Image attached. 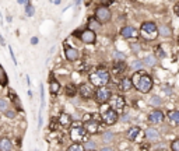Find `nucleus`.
<instances>
[{"label": "nucleus", "instance_id": "nucleus-28", "mask_svg": "<svg viewBox=\"0 0 179 151\" xmlns=\"http://www.w3.org/2000/svg\"><path fill=\"white\" fill-rule=\"evenodd\" d=\"M59 122H60V123H62L63 126L71 125V118L69 116V115L63 113V115H60V116H59Z\"/></svg>", "mask_w": 179, "mask_h": 151}, {"label": "nucleus", "instance_id": "nucleus-22", "mask_svg": "<svg viewBox=\"0 0 179 151\" xmlns=\"http://www.w3.org/2000/svg\"><path fill=\"white\" fill-rule=\"evenodd\" d=\"M101 28V23L98 21V20H95V17H92V18L88 20V30H91V31H98Z\"/></svg>", "mask_w": 179, "mask_h": 151}, {"label": "nucleus", "instance_id": "nucleus-7", "mask_svg": "<svg viewBox=\"0 0 179 151\" xmlns=\"http://www.w3.org/2000/svg\"><path fill=\"white\" fill-rule=\"evenodd\" d=\"M77 94H80V97H81L83 99H91V98H94V94H95L94 85L90 84V83H83V84L78 87Z\"/></svg>", "mask_w": 179, "mask_h": 151}, {"label": "nucleus", "instance_id": "nucleus-14", "mask_svg": "<svg viewBox=\"0 0 179 151\" xmlns=\"http://www.w3.org/2000/svg\"><path fill=\"white\" fill-rule=\"evenodd\" d=\"M64 55L69 62H76L78 59V50L73 46H64Z\"/></svg>", "mask_w": 179, "mask_h": 151}, {"label": "nucleus", "instance_id": "nucleus-36", "mask_svg": "<svg viewBox=\"0 0 179 151\" xmlns=\"http://www.w3.org/2000/svg\"><path fill=\"white\" fill-rule=\"evenodd\" d=\"M141 67H143V62H141V60H134V62L130 64V69L137 70V71H139Z\"/></svg>", "mask_w": 179, "mask_h": 151}, {"label": "nucleus", "instance_id": "nucleus-37", "mask_svg": "<svg viewBox=\"0 0 179 151\" xmlns=\"http://www.w3.org/2000/svg\"><path fill=\"white\" fill-rule=\"evenodd\" d=\"M4 115H6V118H8V119H14L17 116V112L14 109H7L6 112H4Z\"/></svg>", "mask_w": 179, "mask_h": 151}, {"label": "nucleus", "instance_id": "nucleus-16", "mask_svg": "<svg viewBox=\"0 0 179 151\" xmlns=\"http://www.w3.org/2000/svg\"><path fill=\"white\" fill-rule=\"evenodd\" d=\"M118 87H119L121 91L128 92V91H130V90L133 88V81H132V78H130V77H123L121 81H119Z\"/></svg>", "mask_w": 179, "mask_h": 151}, {"label": "nucleus", "instance_id": "nucleus-35", "mask_svg": "<svg viewBox=\"0 0 179 151\" xmlns=\"http://www.w3.org/2000/svg\"><path fill=\"white\" fill-rule=\"evenodd\" d=\"M8 109V102L4 98H0V112H6Z\"/></svg>", "mask_w": 179, "mask_h": 151}, {"label": "nucleus", "instance_id": "nucleus-38", "mask_svg": "<svg viewBox=\"0 0 179 151\" xmlns=\"http://www.w3.org/2000/svg\"><path fill=\"white\" fill-rule=\"evenodd\" d=\"M130 46L133 48L134 52H139V50H141V45H140V44H132Z\"/></svg>", "mask_w": 179, "mask_h": 151}, {"label": "nucleus", "instance_id": "nucleus-43", "mask_svg": "<svg viewBox=\"0 0 179 151\" xmlns=\"http://www.w3.org/2000/svg\"><path fill=\"white\" fill-rule=\"evenodd\" d=\"M31 44H32V45H37V44H38V38H37V37H32Z\"/></svg>", "mask_w": 179, "mask_h": 151}, {"label": "nucleus", "instance_id": "nucleus-2", "mask_svg": "<svg viewBox=\"0 0 179 151\" xmlns=\"http://www.w3.org/2000/svg\"><path fill=\"white\" fill-rule=\"evenodd\" d=\"M111 83V74L106 69H97L92 73H90V84L94 87H106Z\"/></svg>", "mask_w": 179, "mask_h": 151}, {"label": "nucleus", "instance_id": "nucleus-21", "mask_svg": "<svg viewBox=\"0 0 179 151\" xmlns=\"http://www.w3.org/2000/svg\"><path fill=\"white\" fill-rule=\"evenodd\" d=\"M166 118L169 119V122H171L172 125H179V111H176V109L169 111L168 115H166Z\"/></svg>", "mask_w": 179, "mask_h": 151}, {"label": "nucleus", "instance_id": "nucleus-45", "mask_svg": "<svg viewBox=\"0 0 179 151\" xmlns=\"http://www.w3.org/2000/svg\"><path fill=\"white\" fill-rule=\"evenodd\" d=\"M175 10H176V14H178V16H179V3H178V4H176V8H175Z\"/></svg>", "mask_w": 179, "mask_h": 151}, {"label": "nucleus", "instance_id": "nucleus-32", "mask_svg": "<svg viewBox=\"0 0 179 151\" xmlns=\"http://www.w3.org/2000/svg\"><path fill=\"white\" fill-rule=\"evenodd\" d=\"M34 13H35V8L32 4H30V0H27V6H25V14L28 17H32L34 16Z\"/></svg>", "mask_w": 179, "mask_h": 151}, {"label": "nucleus", "instance_id": "nucleus-5", "mask_svg": "<svg viewBox=\"0 0 179 151\" xmlns=\"http://www.w3.org/2000/svg\"><path fill=\"white\" fill-rule=\"evenodd\" d=\"M125 107H126V102H125V98L122 95L118 94H112L111 99H109V108L113 109L115 112H118L121 115L123 111H125Z\"/></svg>", "mask_w": 179, "mask_h": 151}, {"label": "nucleus", "instance_id": "nucleus-20", "mask_svg": "<svg viewBox=\"0 0 179 151\" xmlns=\"http://www.w3.org/2000/svg\"><path fill=\"white\" fill-rule=\"evenodd\" d=\"M141 62H143V64H146L147 67H155L157 63H158V60H157V56H154V55H147Z\"/></svg>", "mask_w": 179, "mask_h": 151}, {"label": "nucleus", "instance_id": "nucleus-26", "mask_svg": "<svg viewBox=\"0 0 179 151\" xmlns=\"http://www.w3.org/2000/svg\"><path fill=\"white\" fill-rule=\"evenodd\" d=\"M7 84H8V78H7V74L4 69H3V66L0 64V85L1 87H6Z\"/></svg>", "mask_w": 179, "mask_h": 151}, {"label": "nucleus", "instance_id": "nucleus-41", "mask_svg": "<svg viewBox=\"0 0 179 151\" xmlns=\"http://www.w3.org/2000/svg\"><path fill=\"white\" fill-rule=\"evenodd\" d=\"M119 119H121L122 122H128V120H130V116H129V115H123V118H119Z\"/></svg>", "mask_w": 179, "mask_h": 151}, {"label": "nucleus", "instance_id": "nucleus-27", "mask_svg": "<svg viewBox=\"0 0 179 151\" xmlns=\"http://www.w3.org/2000/svg\"><path fill=\"white\" fill-rule=\"evenodd\" d=\"M150 105L158 108L160 105H162V98H161V97H158V95H153V97L150 98Z\"/></svg>", "mask_w": 179, "mask_h": 151}, {"label": "nucleus", "instance_id": "nucleus-39", "mask_svg": "<svg viewBox=\"0 0 179 151\" xmlns=\"http://www.w3.org/2000/svg\"><path fill=\"white\" fill-rule=\"evenodd\" d=\"M99 151H115V148L111 145H104L102 148H99Z\"/></svg>", "mask_w": 179, "mask_h": 151}, {"label": "nucleus", "instance_id": "nucleus-8", "mask_svg": "<svg viewBox=\"0 0 179 151\" xmlns=\"http://www.w3.org/2000/svg\"><path fill=\"white\" fill-rule=\"evenodd\" d=\"M112 18V13L108 7L105 6H99L97 7L95 10V20H98L99 23H109Z\"/></svg>", "mask_w": 179, "mask_h": 151}, {"label": "nucleus", "instance_id": "nucleus-3", "mask_svg": "<svg viewBox=\"0 0 179 151\" xmlns=\"http://www.w3.org/2000/svg\"><path fill=\"white\" fill-rule=\"evenodd\" d=\"M87 130H85V127L81 122H71L70 125V140L71 143H78V144H81L84 143L85 140H88L87 138Z\"/></svg>", "mask_w": 179, "mask_h": 151}, {"label": "nucleus", "instance_id": "nucleus-1", "mask_svg": "<svg viewBox=\"0 0 179 151\" xmlns=\"http://www.w3.org/2000/svg\"><path fill=\"white\" fill-rule=\"evenodd\" d=\"M132 81H133V87H136V90L143 94H148L154 87V80L150 74L134 73V76L132 77Z\"/></svg>", "mask_w": 179, "mask_h": 151}, {"label": "nucleus", "instance_id": "nucleus-9", "mask_svg": "<svg viewBox=\"0 0 179 151\" xmlns=\"http://www.w3.org/2000/svg\"><path fill=\"white\" fill-rule=\"evenodd\" d=\"M118 120H119V113L115 112V111H113V109H111V108H108V109L102 113V122L106 126L115 125Z\"/></svg>", "mask_w": 179, "mask_h": 151}, {"label": "nucleus", "instance_id": "nucleus-47", "mask_svg": "<svg viewBox=\"0 0 179 151\" xmlns=\"http://www.w3.org/2000/svg\"><path fill=\"white\" fill-rule=\"evenodd\" d=\"M155 151H166V150H164V148H161V150H155Z\"/></svg>", "mask_w": 179, "mask_h": 151}, {"label": "nucleus", "instance_id": "nucleus-42", "mask_svg": "<svg viewBox=\"0 0 179 151\" xmlns=\"http://www.w3.org/2000/svg\"><path fill=\"white\" fill-rule=\"evenodd\" d=\"M10 55H11V57H13L14 64H17V59H16V56H14V52H13V49H11V48H10Z\"/></svg>", "mask_w": 179, "mask_h": 151}, {"label": "nucleus", "instance_id": "nucleus-40", "mask_svg": "<svg viewBox=\"0 0 179 151\" xmlns=\"http://www.w3.org/2000/svg\"><path fill=\"white\" fill-rule=\"evenodd\" d=\"M162 90H164V91H166V95H172V90H171V87L164 85V87H162Z\"/></svg>", "mask_w": 179, "mask_h": 151}, {"label": "nucleus", "instance_id": "nucleus-46", "mask_svg": "<svg viewBox=\"0 0 179 151\" xmlns=\"http://www.w3.org/2000/svg\"><path fill=\"white\" fill-rule=\"evenodd\" d=\"M24 1H25V0H18V4H23Z\"/></svg>", "mask_w": 179, "mask_h": 151}, {"label": "nucleus", "instance_id": "nucleus-24", "mask_svg": "<svg viewBox=\"0 0 179 151\" xmlns=\"http://www.w3.org/2000/svg\"><path fill=\"white\" fill-rule=\"evenodd\" d=\"M113 138H115V133L113 132H106V133H104L102 134V143H105V144L108 145V144H111L112 141H113Z\"/></svg>", "mask_w": 179, "mask_h": 151}, {"label": "nucleus", "instance_id": "nucleus-29", "mask_svg": "<svg viewBox=\"0 0 179 151\" xmlns=\"http://www.w3.org/2000/svg\"><path fill=\"white\" fill-rule=\"evenodd\" d=\"M66 151H85V150H84L83 144H78V143H71V144L66 148Z\"/></svg>", "mask_w": 179, "mask_h": 151}, {"label": "nucleus", "instance_id": "nucleus-13", "mask_svg": "<svg viewBox=\"0 0 179 151\" xmlns=\"http://www.w3.org/2000/svg\"><path fill=\"white\" fill-rule=\"evenodd\" d=\"M80 39L83 41L84 44H94L97 41V35L94 31H91V30H84L81 34H80Z\"/></svg>", "mask_w": 179, "mask_h": 151}, {"label": "nucleus", "instance_id": "nucleus-30", "mask_svg": "<svg viewBox=\"0 0 179 151\" xmlns=\"http://www.w3.org/2000/svg\"><path fill=\"white\" fill-rule=\"evenodd\" d=\"M126 70V64L123 62H118V64H115V67H113V71H115L116 74H119V73H123Z\"/></svg>", "mask_w": 179, "mask_h": 151}, {"label": "nucleus", "instance_id": "nucleus-34", "mask_svg": "<svg viewBox=\"0 0 179 151\" xmlns=\"http://www.w3.org/2000/svg\"><path fill=\"white\" fill-rule=\"evenodd\" d=\"M113 59H115L116 62H123L126 56H125V53H122V52H113Z\"/></svg>", "mask_w": 179, "mask_h": 151}, {"label": "nucleus", "instance_id": "nucleus-44", "mask_svg": "<svg viewBox=\"0 0 179 151\" xmlns=\"http://www.w3.org/2000/svg\"><path fill=\"white\" fill-rule=\"evenodd\" d=\"M80 3H81V0H74V4L76 6H80Z\"/></svg>", "mask_w": 179, "mask_h": 151}, {"label": "nucleus", "instance_id": "nucleus-25", "mask_svg": "<svg viewBox=\"0 0 179 151\" xmlns=\"http://www.w3.org/2000/svg\"><path fill=\"white\" fill-rule=\"evenodd\" d=\"M83 147L85 151H94V150H97V141L95 140H85Z\"/></svg>", "mask_w": 179, "mask_h": 151}, {"label": "nucleus", "instance_id": "nucleus-12", "mask_svg": "<svg viewBox=\"0 0 179 151\" xmlns=\"http://www.w3.org/2000/svg\"><path fill=\"white\" fill-rule=\"evenodd\" d=\"M84 127H85V130L88 134H95V133L99 132V122H97L95 119H88L85 120V123H84Z\"/></svg>", "mask_w": 179, "mask_h": 151}, {"label": "nucleus", "instance_id": "nucleus-15", "mask_svg": "<svg viewBox=\"0 0 179 151\" xmlns=\"http://www.w3.org/2000/svg\"><path fill=\"white\" fill-rule=\"evenodd\" d=\"M141 134V129L139 126H132V127H129L128 132H126V137H128L129 141H134V140H137V137Z\"/></svg>", "mask_w": 179, "mask_h": 151}, {"label": "nucleus", "instance_id": "nucleus-6", "mask_svg": "<svg viewBox=\"0 0 179 151\" xmlns=\"http://www.w3.org/2000/svg\"><path fill=\"white\" fill-rule=\"evenodd\" d=\"M112 97V91L109 90L108 87H99L95 90V94H94V98L98 104H106L109 102Z\"/></svg>", "mask_w": 179, "mask_h": 151}, {"label": "nucleus", "instance_id": "nucleus-31", "mask_svg": "<svg viewBox=\"0 0 179 151\" xmlns=\"http://www.w3.org/2000/svg\"><path fill=\"white\" fill-rule=\"evenodd\" d=\"M171 32L172 31H171V28H169L168 25H162L160 30H158V34H161L162 37H169V35H171Z\"/></svg>", "mask_w": 179, "mask_h": 151}, {"label": "nucleus", "instance_id": "nucleus-33", "mask_svg": "<svg viewBox=\"0 0 179 151\" xmlns=\"http://www.w3.org/2000/svg\"><path fill=\"white\" fill-rule=\"evenodd\" d=\"M169 148H171V151H179V137L171 141V144H169Z\"/></svg>", "mask_w": 179, "mask_h": 151}, {"label": "nucleus", "instance_id": "nucleus-18", "mask_svg": "<svg viewBox=\"0 0 179 151\" xmlns=\"http://www.w3.org/2000/svg\"><path fill=\"white\" fill-rule=\"evenodd\" d=\"M0 151H13V143L7 137L0 138Z\"/></svg>", "mask_w": 179, "mask_h": 151}, {"label": "nucleus", "instance_id": "nucleus-17", "mask_svg": "<svg viewBox=\"0 0 179 151\" xmlns=\"http://www.w3.org/2000/svg\"><path fill=\"white\" fill-rule=\"evenodd\" d=\"M121 35L123 38H136L137 37V31H136V28L134 27H130V25H126V27H123L121 31Z\"/></svg>", "mask_w": 179, "mask_h": 151}, {"label": "nucleus", "instance_id": "nucleus-4", "mask_svg": "<svg viewBox=\"0 0 179 151\" xmlns=\"http://www.w3.org/2000/svg\"><path fill=\"white\" fill-rule=\"evenodd\" d=\"M140 35L144 39H147V41H154L157 38V35H158V27L155 25V23L146 21L140 27Z\"/></svg>", "mask_w": 179, "mask_h": 151}, {"label": "nucleus", "instance_id": "nucleus-19", "mask_svg": "<svg viewBox=\"0 0 179 151\" xmlns=\"http://www.w3.org/2000/svg\"><path fill=\"white\" fill-rule=\"evenodd\" d=\"M60 88H62V85H60V83L58 80H55V78L49 80V91H51L52 95H58Z\"/></svg>", "mask_w": 179, "mask_h": 151}, {"label": "nucleus", "instance_id": "nucleus-11", "mask_svg": "<svg viewBox=\"0 0 179 151\" xmlns=\"http://www.w3.org/2000/svg\"><path fill=\"white\" fill-rule=\"evenodd\" d=\"M144 138L148 143H157L161 140V133L155 129V127H147L144 132Z\"/></svg>", "mask_w": 179, "mask_h": 151}, {"label": "nucleus", "instance_id": "nucleus-10", "mask_svg": "<svg viewBox=\"0 0 179 151\" xmlns=\"http://www.w3.org/2000/svg\"><path fill=\"white\" fill-rule=\"evenodd\" d=\"M165 118L166 116H165V113H164V111H161L158 108L153 109L151 112L148 113V122L153 123V125H160V123H162L165 120Z\"/></svg>", "mask_w": 179, "mask_h": 151}, {"label": "nucleus", "instance_id": "nucleus-48", "mask_svg": "<svg viewBox=\"0 0 179 151\" xmlns=\"http://www.w3.org/2000/svg\"><path fill=\"white\" fill-rule=\"evenodd\" d=\"M94 151H98V150H94Z\"/></svg>", "mask_w": 179, "mask_h": 151}, {"label": "nucleus", "instance_id": "nucleus-23", "mask_svg": "<svg viewBox=\"0 0 179 151\" xmlns=\"http://www.w3.org/2000/svg\"><path fill=\"white\" fill-rule=\"evenodd\" d=\"M77 91H78V88L74 84H67L66 88H64V94L67 95V97H74V95H77Z\"/></svg>", "mask_w": 179, "mask_h": 151}]
</instances>
